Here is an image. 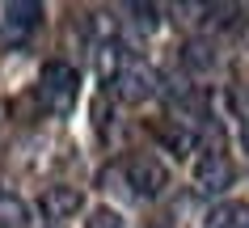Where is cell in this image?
<instances>
[{
    "label": "cell",
    "instance_id": "12",
    "mask_svg": "<svg viewBox=\"0 0 249 228\" xmlns=\"http://www.w3.org/2000/svg\"><path fill=\"white\" fill-rule=\"evenodd\" d=\"M85 228H123V224H118L114 211H106V207H102V211H93L89 220H85Z\"/></svg>",
    "mask_w": 249,
    "mask_h": 228
},
{
    "label": "cell",
    "instance_id": "7",
    "mask_svg": "<svg viewBox=\"0 0 249 228\" xmlns=\"http://www.w3.org/2000/svg\"><path fill=\"white\" fill-rule=\"evenodd\" d=\"M4 21H9V30H34L42 21V4H34V0H13V4H4Z\"/></svg>",
    "mask_w": 249,
    "mask_h": 228
},
{
    "label": "cell",
    "instance_id": "9",
    "mask_svg": "<svg viewBox=\"0 0 249 228\" xmlns=\"http://www.w3.org/2000/svg\"><path fill=\"white\" fill-rule=\"evenodd\" d=\"M26 220H30L26 203L13 194H0V228H26Z\"/></svg>",
    "mask_w": 249,
    "mask_h": 228
},
{
    "label": "cell",
    "instance_id": "14",
    "mask_svg": "<svg viewBox=\"0 0 249 228\" xmlns=\"http://www.w3.org/2000/svg\"><path fill=\"white\" fill-rule=\"evenodd\" d=\"M241 144H245V152H249V119H245V127H241Z\"/></svg>",
    "mask_w": 249,
    "mask_h": 228
},
{
    "label": "cell",
    "instance_id": "10",
    "mask_svg": "<svg viewBox=\"0 0 249 228\" xmlns=\"http://www.w3.org/2000/svg\"><path fill=\"white\" fill-rule=\"evenodd\" d=\"M131 17H135V26L144 30V34L157 30V9H152V4H131Z\"/></svg>",
    "mask_w": 249,
    "mask_h": 228
},
{
    "label": "cell",
    "instance_id": "2",
    "mask_svg": "<svg viewBox=\"0 0 249 228\" xmlns=\"http://www.w3.org/2000/svg\"><path fill=\"white\" fill-rule=\"evenodd\" d=\"M110 85H118L123 102H148V97L157 93V72L144 59H123V68H118V76Z\"/></svg>",
    "mask_w": 249,
    "mask_h": 228
},
{
    "label": "cell",
    "instance_id": "1",
    "mask_svg": "<svg viewBox=\"0 0 249 228\" xmlns=\"http://www.w3.org/2000/svg\"><path fill=\"white\" fill-rule=\"evenodd\" d=\"M76 89H80V76H76V68H72V64H64V59L42 64L38 97H42V106L51 110V114H64V110L76 102Z\"/></svg>",
    "mask_w": 249,
    "mask_h": 228
},
{
    "label": "cell",
    "instance_id": "4",
    "mask_svg": "<svg viewBox=\"0 0 249 228\" xmlns=\"http://www.w3.org/2000/svg\"><path fill=\"white\" fill-rule=\"evenodd\" d=\"M123 174H127V186H131L135 194H144V199H152V194H160V190L169 186V174H165V165L152 161V157H131Z\"/></svg>",
    "mask_w": 249,
    "mask_h": 228
},
{
    "label": "cell",
    "instance_id": "5",
    "mask_svg": "<svg viewBox=\"0 0 249 228\" xmlns=\"http://www.w3.org/2000/svg\"><path fill=\"white\" fill-rule=\"evenodd\" d=\"M85 207V194L76 186H47L42 190V211L51 215V220H68V215H76Z\"/></svg>",
    "mask_w": 249,
    "mask_h": 228
},
{
    "label": "cell",
    "instance_id": "13",
    "mask_svg": "<svg viewBox=\"0 0 249 228\" xmlns=\"http://www.w3.org/2000/svg\"><path fill=\"white\" fill-rule=\"evenodd\" d=\"M144 228H173V224H169V220H148Z\"/></svg>",
    "mask_w": 249,
    "mask_h": 228
},
{
    "label": "cell",
    "instance_id": "8",
    "mask_svg": "<svg viewBox=\"0 0 249 228\" xmlns=\"http://www.w3.org/2000/svg\"><path fill=\"white\" fill-rule=\"evenodd\" d=\"M152 131H157V140H160V144H169V148H173V157H190V148H195V140H190L186 131H178L173 123H157Z\"/></svg>",
    "mask_w": 249,
    "mask_h": 228
},
{
    "label": "cell",
    "instance_id": "3",
    "mask_svg": "<svg viewBox=\"0 0 249 228\" xmlns=\"http://www.w3.org/2000/svg\"><path fill=\"white\" fill-rule=\"evenodd\" d=\"M236 182V169H232V161L224 157V152H203L198 157V165H195V186L203 190V194H220V190H228Z\"/></svg>",
    "mask_w": 249,
    "mask_h": 228
},
{
    "label": "cell",
    "instance_id": "6",
    "mask_svg": "<svg viewBox=\"0 0 249 228\" xmlns=\"http://www.w3.org/2000/svg\"><path fill=\"white\" fill-rule=\"evenodd\" d=\"M207 228H249V203L232 199V203H220V207H211Z\"/></svg>",
    "mask_w": 249,
    "mask_h": 228
},
{
    "label": "cell",
    "instance_id": "11",
    "mask_svg": "<svg viewBox=\"0 0 249 228\" xmlns=\"http://www.w3.org/2000/svg\"><path fill=\"white\" fill-rule=\"evenodd\" d=\"M186 64L190 68H211V51L203 42H186Z\"/></svg>",
    "mask_w": 249,
    "mask_h": 228
}]
</instances>
